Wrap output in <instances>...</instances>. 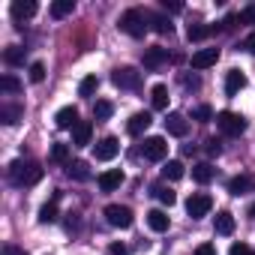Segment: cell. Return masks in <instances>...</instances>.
I'll use <instances>...</instances> for the list:
<instances>
[{
  "instance_id": "19",
  "label": "cell",
  "mask_w": 255,
  "mask_h": 255,
  "mask_svg": "<svg viewBox=\"0 0 255 255\" xmlns=\"http://www.w3.org/2000/svg\"><path fill=\"white\" fill-rule=\"evenodd\" d=\"M9 12H12V18H15V21L33 18V15H36V3H33V0H27V3H24V0H15V3L9 6Z\"/></svg>"
},
{
  "instance_id": "23",
  "label": "cell",
  "mask_w": 255,
  "mask_h": 255,
  "mask_svg": "<svg viewBox=\"0 0 255 255\" xmlns=\"http://www.w3.org/2000/svg\"><path fill=\"white\" fill-rule=\"evenodd\" d=\"M66 174H69L72 180H90V168H87V162H81V159L69 162V165H66Z\"/></svg>"
},
{
  "instance_id": "8",
  "label": "cell",
  "mask_w": 255,
  "mask_h": 255,
  "mask_svg": "<svg viewBox=\"0 0 255 255\" xmlns=\"http://www.w3.org/2000/svg\"><path fill=\"white\" fill-rule=\"evenodd\" d=\"M141 63H144V69H159V66H165V63H168V48H162V45L144 48Z\"/></svg>"
},
{
  "instance_id": "14",
  "label": "cell",
  "mask_w": 255,
  "mask_h": 255,
  "mask_svg": "<svg viewBox=\"0 0 255 255\" xmlns=\"http://www.w3.org/2000/svg\"><path fill=\"white\" fill-rule=\"evenodd\" d=\"M219 60V48H201L192 54V69H207Z\"/></svg>"
},
{
  "instance_id": "45",
  "label": "cell",
  "mask_w": 255,
  "mask_h": 255,
  "mask_svg": "<svg viewBox=\"0 0 255 255\" xmlns=\"http://www.w3.org/2000/svg\"><path fill=\"white\" fill-rule=\"evenodd\" d=\"M243 48H246L249 54H255V33H249V36H246V42H243Z\"/></svg>"
},
{
  "instance_id": "2",
  "label": "cell",
  "mask_w": 255,
  "mask_h": 255,
  "mask_svg": "<svg viewBox=\"0 0 255 255\" xmlns=\"http://www.w3.org/2000/svg\"><path fill=\"white\" fill-rule=\"evenodd\" d=\"M147 21H150V12H144V9H126L120 15V30L126 36H132V39H141L147 33V27H150Z\"/></svg>"
},
{
  "instance_id": "10",
  "label": "cell",
  "mask_w": 255,
  "mask_h": 255,
  "mask_svg": "<svg viewBox=\"0 0 255 255\" xmlns=\"http://www.w3.org/2000/svg\"><path fill=\"white\" fill-rule=\"evenodd\" d=\"M228 192L237 195V198L255 192V177H252V174H234V177L228 180Z\"/></svg>"
},
{
  "instance_id": "41",
  "label": "cell",
  "mask_w": 255,
  "mask_h": 255,
  "mask_svg": "<svg viewBox=\"0 0 255 255\" xmlns=\"http://www.w3.org/2000/svg\"><path fill=\"white\" fill-rule=\"evenodd\" d=\"M228 255H252V252H249V246H246V243H234Z\"/></svg>"
},
{
  "instance_id": "46",
  "label": "cell",
  "mask_w": 255,
  "mask_h": 255,
  "mask_svg": "<svg viewBox=\"0 0 255 255\" xmlns=\"http://www.w3.org/2000/svg\"><path fill=\"white\" fill-rule=\"evenodd\" d=\"M183 84H186V87H198V75H186Z\"/></svg>"
},
{
  "instance_id": "33",
  "label": "cell",
  "mask_w": 255,
  "mask_h": 255,
  "mask_svg": "<svg viewBox=\"0 0 255 255\" xmlns=\"http://www.w3.org/2000/svg\"><path fill=\"white\" fill-rule=\"evenodd\" d=\"M51 162L69 165V144H54V147H51Z\"/></svg>"
},
{
  "instance_id": "18",
  "label": "cell",
  "mask_w": 255,
  "mask_h": 255,
  "mask_svg": "<svg viewBox=\"0 0 255 255\" xmlns=\"http://www.w3.org/2000/svg\"><path fill=\"white\" fill-rule=\"evenodd\" d=\"M243 87H246V75H243L240 69H231V72L225 75V93H228V96H237Z\"/></svg>"
},
{
  "instance_id": "9",
  "label": "cell",
  "mask_w": 255,
  "mask_h": 255,
  "mask_svg": "<svg viewBox=\"0 0 255 255\" xmlns=\"http://www.w3.org/2000/svg\"><path fill=\"white\" fill-rule=\"evenodd\" d=\"M120 153V141L114 138V135H108V138H102L96 147H93V156L99 159V162H108V159H114Z\"/></svg>"
},
{
  "instance_id": "20",
  "label": "cell",
  "mask_w": 255,
  "mask_h": 255,
  "mask_svg": "<svg viewBox=\"0 0 255 255\" xmlns=\"http://www.w3.org/2000/svg\"><path fill=\"white\" fill-rule=\"evenodd\" d=\"M213 228H216V234H222V237L234 234V216H231L228 210H219L216 219H213Z\"/></svg>"
},
{
  "instance_id": "12",
  "label": "cell",
  "mask_w": 255,
  "mask_h": 255,
  "mask_svg": "<svg viewBox=\"0 0 255 255\" xmlns=\"http://www.w3.org/2000/svg\"><path fill=\"white\" fill-rule=\"evenodd\" d=\"M54 123L60 126V129H75V126H78V108H75V105L60 108V111L54 114Z\"/></svg>"
},
{
  "instance_id": "37",
  "label": "cell",
  "mask_w": 255,
  "mask_h": 255,
  "mask_svg": "<svg viewBox=\"0 0 255 255\" xmlns=\"http://www.w3.org/2000/svg\"><path fill=\"white\" fill-rule=\"evenodd\" d=\"M192 117H195L198 123H207V120H213V108H210V105H198V108L192 111Z\"/></svg>"
},
{
  "instance_id": "25",
  "label": "cell",
  "mask_w": 255,
  "mask_h": 255,
  "mask_svg": "<svg viewBox=\"0 0 255 255\" xmlns=\"http://www.w3.org/2000/svg\"><path fill=\"white\" fill-rule=\"evenodd\" d=\"M150 102H153V108H168V87L165 84H156L153 90H150Z\"/></svg>"
},
{
  "instance_id": "6",
  "label": "cell",
  "mask_w": 255,
  "mask_h": 255,
  "mask_svg": "<svg viewBox=\"0 0 255 255\" xmlns=\"http://www.w3.org/2000/svg\"><path fill=\"white\" fill-rule=\"evenodd\" d=\"M210 207H213V198H210L207 192H192V195H189V201H186V213H189L192 219L207 216V213H210Z\"/></svg>"
},
{
  "instance_id": "30",
  "label": "cell",
  "mask_w": 255,
  "mask_h": 255,
  "mask_svg": "<svg viewBox=\"0 0 255 255\" xmlns=\"http://www.w3.org/2000/svg\"><path fill=\"white\" fill-rule=\"evenodd\" d=\"M3 60H6L9 66H21V63H24V48H18V45H9V48L3 51Z\"/></svg>"
},
{
  "instance_id": "36",
  "label": "cell",
  "mask_w": 255,
  "mask_h": 255,
  "mask_svg": "<svg viewBox=\"0 0 255 255\" xmlns=\"http://www.w3.org/2000/svg\"><path fill=\"white\" fill-rule=\"evenodd\" d=\"M30 81H33V84H39V81H45V63H42V60H36V63H30Z\"/></svg>"
},
{
  "instance_id": "1",
  "label": "cell",
  "mask_w": 255,
  "mask_h": 255,
  "mask_svg": "<svg viewBox=\"0 0 255 255\" xmlns=\"http://www.w3.org/2000/svg\"><path fill=\"white\" fill-rule=\"evenodd\" d=\"M9 180L15 186H33L42 180V165L33 162V159H15L9 165Z\"/></svg>"
},
{
  "instance_id": "42",
  "label": "cell",
  "mask_w": 255,
  "mask_h": 255,
  "mask_svg": "<svg viewBox=\"0 0 255 255\" xmlns=\"http://www.w3.org/2000/svg\"><path fill=\"white\" fill-rule=\"evenodd\" d=\"M195 255H216V246H210V243H201V246L195 249Z\"/></svg>"
},
{
  "instance_id": "13",
  "label": "cell",
  "mask_w": 255,
  "mask_h": 255,
  "mask_svg": "<svg viewBox=\"0 0 255 255\" xmlns=\"http://www.w3.org/2000/svg\"><path fill=\"white\" fill-rule=\"evenodd\" d=\"M150 123H153V117H150L147 111H138V114H132V117H129V123H126V129H129V135H144Z\"/></svg>"
},
{
  "instance_id": "38",
  "label": "cell",
  "mask_w": 255,
  "mask_h": 255,
  "mask_svg": "<svg viewBox=\"0 0 255 255\" xmlns=\"http://www.w3.org/2000/svg\"><path fill=\"white\" fill-rule=\"evenodd\" d=\"M240 21H243V24H255V3H249V6L240 12Z\"/></svg>"
},
{
  "instance_id": "17",
  "label": "cell",
  "mask_w": 255,
  "mask_h": 255,
  "mask_svg": "<svg viewBox=\"0 0 255 255\" xmlns=\"http://www.w3.org/2000/svg\"><path fill=\"white\" fill-rule=\"evenodd\" d=\"M90 135H93V126L87 120H78V126L72 129V144L75 147H87L90 144Z\"/></svg>"
},
{
  "instance_id": "24",
  "label": "cell",
  "mask_w": 255,
  "mask_h": 255,
  "mask_svg": "<svg viewBox=\"0 0 255 255\" xmlns=\"http://www.w3.org/2000/svg\"><path fill=\"white\" fill-rule=\"evenodd\" d=\"M192 180H195V183H210V180H213V165H210V162L192 165Z\"/></svg>"
},
{
  "instance_id": "7",
  "label": "cell",
  "mask_w": 255,
  "mask_h": 255,
  "mask_svg": "<svg viewBox=\"0 0 255 255\" xmlns=\"http://www.w3.org/2000/svg\"><path fill=\"white\" fill-rule=\"evenodd\" d=\"M168 156V144L162 135H153V138H144V159L150 162H162Z\"/></svg>"
},
{
  "instance_id": "11",
  "label": "cell",
  "mask_w": 255,
  "mask_h": 255,
  "mask_svg": "<svg viewBox=\"0 0 255 255\" xmlns=\"http://www.w3.org/2000/svg\"><path fill=\"white\" fill-rule=\"evenodd\" d=\"M165 132H168V135H174V138H183V135L189 132V120H186L183 114L171 111V114L165 117Z\"/></svg>"
},
{
  "instance_id": "39",
  "label": "cell",
  "mask_w": 255,
  "mask_h": 255,
  "mask_svg": "<svg viewBox=\"0 0 255 255\" xmlns=\"http://www.w3.org/2000/svg\"><path fill=\"white\" fill-rule=\"evenodd\" d=\"M162 9L165 12H183V3H177V0H162Z\"/></svg>"
},
{
  "instance_id": "47",
  "label": "cell",
  "mask_w": 255,
  "mask_h": 255,
  "mask_svg": "<svg viewBox=\"0 0 255 255\" xmlns=\"http://www.w3.org/2000/svg\"><path fill=\"white\" fill-rule=\"evenodd\" d=\"M6 255H24V252H21L18 246H6Z\"/></svg>"
},
{
  "instance_id": "40",
  "label": "cell",
  "mask_w": 255,
  "mask_h": 255,
  "mask_svg": "<svg viewBox=\"0 0 255 255\" xmlns=\"http://www.w3.org/2000/svg\"><path fill=\"white\" fill-rule=\"evenodd\" d=\"M108 255H129V249H126L123 243H111L108 246Z\"/></svg>"
},
{
  "instance_id": "4",
  "label": "cell",
  "mask_w": 255,
  "mask_h": 255,
  "mask_svg": "<svg viewBox=\"0 0 255 255\" xmlns=\"http://www.w3.org/2000/svg\"><path fill=\"white\" fill-rule=\"evenodd\" d=\"M111 81H114V87H120V90H138V87H141V72L132 69V66H117V69L111 72Z\"/></svg>"
},
{
  "instance_id": "26",
  "label": "cell",
  "mask_w": 255,
  "mask_h": 255,
  "mask_svg": "<svg viewBox=\"0 0 255 255\" xmlns=\"http://www.w3.org/2000/svg\"><path fill=\"white\" fill-rule=\"evenodd\" d=\"M72 9H75V0H54L51 3V15L54 18H66V15H72Z\"/></svg>"
},
{
  "instance_id": "3",
  "label": "cell",
  "mask_w": 255,
  "mask_h": 255,
  "mask_svg": "<svg viewBox=\"0 0 255 255\" xmlns=\"http://www.w3.org/2000/svg\"><path fill=\"white\" fill-rule=\"evenodd\" d=\"M216 126H219L228 138H237V135L246 132V117L237 114V111H219L216 114Z\"/></svg>"
},
{
  "instance_id": "31",
  "label": "cell",
  "mask_w": 255,
  "mask_h": 255,
  "mask_svg": "<svg viewBox=\"0 0 255 255\" xmlns=\"http://www.w3.org/2000/svg\"><path fill=\"white\" fill-rule=\"evenodd\" d=\"M114 114V105L108 102V99H96V105H93V117L96 120H108Z\"/></svg>"
},
{
  "instance_id": "21",
  "label": "cell",
  "mask_w": 255,
  "mask_h": 255,
  "mask_svg": "<svg viewBox=\"0 0 255 255\" xmlns=\"http://www.w3.org/2000/svg\"><path fill=\"white\" fill-rule=\"evenodd\" d=\"M57 201H60V192H54V195H51V201L39 207V222H42V225H48V222H54V219H57Z\"/></svg>"
},
{
  "instance_id": "44",
  "label": "cell",
  "mask_w": 255,
  "mask_h": 255,
  "mask_svg": "<svg viewBox=\"0 0 255 255\" xmlns=\"http://www.w3.org/2000/svg\"><path fill=\"white\" fill-rule=\"evenodd\" d=\"M237 21H240V15H228V18L222 21V30H231V27H234Z\"/></svg>"
},
{
  "instance_id": "16",
  "label": "cell",
  "mask_w": 255,
  "mask_h": 255,
  "mask_svg": "<svg viewBox=\"0 0 255 255\" xmlns=\"http://www.w3.org/2000/svg\"><path fill=\"white\" fill-rule=\"evenodd\" d=\"M21 117H24L21 105H15V102H3V105H0V120H3L6 126H15Z\"/></svg>"
},
{
  "instance_id": "15",
  "label": "cell",
  "mask_w": 255,
  "mask_h": 255,
  "mask_svg": "<svg viewBox=\"0 0 255 255\" xmlns=\"http://www.w3.org/2000/svg\"><path fill=\"white\" fill-rule=\"evenodd\" d=\"M96 183H99V189H102V192H114V189H117V186L123 183V171H120V168H111V171H102Z\"/></svg>"
},
{
  "instance_id": "29",
  "label": "cell",
  "mask_w": 255,
  "mask_h": 255,
  "mask_svg": "<svg viewBox=\"0 0 255 255\" xmlns=\"http://www.w3.org/2000/svg\"><path fill=\"white\" fill-rule=\"evenodd\" d=\"M162 177H165V180H180V177H183V162L168 159V162H165V168H162Z\"/></svg>"
},
{
  "instance_id": "48",
  "label": "cell",
  "mask_w": 255,
  "mask_h": 255,
  "mask_svg": "<svg viewBox=\"0 0 255 255\" xmlns=\"http://www.w3.org/2000/svg\"><path fill=\"white\" fill-rule=\"evenodd\" d=\"M252 255H255V252H252Z\"/></svg>"
},
{
  "instance_id": "34",
  "label": "cell",
  "mask_w": 255,
  "mask_h": 255,
  "mask_svg": "<svg viewBox=\"0 0 255 255\" xmlns=\"http://www.w3.org/2000/svg\"><path fill=\"white\" fill-rule=\"evenodd\" d=\"M0 90H3V93H21V81L15 75H3V78H0Z\"/></svg>"
},
{
  "instance_id": "32",
  "label": "cell",
  "mask_w": 255,
  "mask_h": 255,
  "mask_svg": "<svg viewBox=\"0 0 255 255\" xmlns=\"http://www.w3.org/2000/svg\"><path fill=\"white\" fill-rule=\"evenodd\" d=\"M96 87H99V78H96V75H87V78H81V84H78V96H93Z\"/></svg>"
},
{
  "instance_id": "28",
  "label": "cell",
  "mask_w": 255,
  "mask_h": 255,
  "mask_svg": "<svg viewBox=\"0 0 255 255\" xmlns=\"http://www.w3.org/2000/svg\"><path fill=\"white\" fill-rule=\"evenodd\" d=\"M150 24H153V30H156L159 36H171V33H174L171 21H168L165 15H150Z\"/></svg>"
},
{
  "instance_id": "35",
  "label": "cell",
  "mask_w": 255,
  "mask_h": 255,
  "mask_svg": "<svg viewBox=\"0 0 255 255\" xmlns=\"http://www.w3.org/2000/svg\"><path fill=\"white\" fill-rule=\"evenodd\" d=\"M153 195H156V198H159L162 204H168V207H171V204L177 201V195H174V192H171L168 186H153Z\"/></svg>"
},
{
  "instance_id": "27",
  "label": "cell",
  "mask_w": 255,
  "mask_h": 255,
  "mask_svg": "<svg viewBox=\"0 0 255 255\" xmlns=\"http://www.w3.org/2000/svg\"><path fill=\"white\" fill-rule=\"evenodd\" d=\"M213 33V27H204V24H189L186 27V39L189 42H201V39H207Z\"/></svg>"
},
{
  "instance_id": "5",
  "label": "cell",
  "mask_w": 255,
  "mask_h": 255,
  "mask_svg": "<svg viewBox=\"0 0 255 255\" xmlns=\"http://www.w3.org/2000/svg\"><path fill=\"white\" fill-rule=\"evenodd\" d=\"M105 222L111 228H129L132 225V210L123 207V204H108L105 207Z\"/></svg>"
},
{
  "instance_id": "43",
  "label": "cell",
  "mask_w": 255,
  "mask_h": 255,
  "mask_svg": "<svg viewBox=\"0 0 255 255\" xmlns=\"http://www.w3.org/2000/svg\"><path fill=\"white\" fill-rule=\"evenodd\" d=\"M219 150H222V147H219V141H216V138H210V141H207V153H210V156H219Z\"/></svg>"
},
{
  "instance_id": "22",
  "label": "cell",
  "mask_w": 255,
  "mask_h": 255,
  "mask_svg": "<svg viewBox=\"0 0 255 255\" xmlns=\"http://www.w3.org/2000/svg\"><path fill=\"white\" fill-rule=\"evenodd\" d=\"M147 225H150L153 231H168L171 219H168V213H165V210H150V213H147Z\"/></svg>"
}]
</instances>
